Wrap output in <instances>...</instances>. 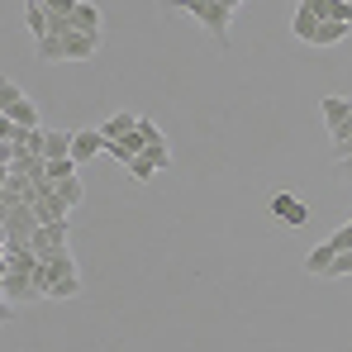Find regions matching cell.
I'll return each mask as SVG.
<instances>
[{"mask_svg": "<svg viewBox=\"0 0 352 352\" xmlns=\"http://www.w3.org/2000/svg\"><path fill=\"white\" fill-rule=\"evenodd\" d=\"M29 205H34V219H38V224H58V219H72V210H67V205L58 200V190H53V186H38V195H34Z\"/></svg>", "mask_w": 352, "mask_h": 352, "instance_id": "9", "label": "cell"}, {"mask_svg": "<svg viewBox=\"0 0 352 352\" xmlns=\"http://www.w3.org/2000/svg\"><path fill=\"white\" fill-rule=\"evenodd\" d=\"M67 19H72V29H81V34H105V14H100V5H91V0H76V10H72Z\"/></svg>", "mask_w": 352, "mask_h": 352, "instance_id": "10", "label": "cell"}, {"mask_svg": "<svg viewBox=\"0 0 352 352\" xmlns=\"http://www.w3.org/2000/svg\"><path fill=\"white\" fill-rule=\"evenodd\" d=\"M329 143H333V162H338V157H352V115L329 133Z\"/></svg>", "mask_w": 352, "mask_h": 352, "instance_id": "16", "label": "cell"}, {"mask_svg": "<svg viewBox=\"0 0 352 352\" xmlns=\"http://www.w3.org/2000/svg\"><path fill=\"white\" fill-rule=\"evenodd\" d=\"M129 176H133V181H138V186H143V181H153V162H148V157H143V153H138V157H133V162H129Z\"/></svg>", "mask_w": 352, "mask_h": 352, "instance_id": "22", "label": "cell"}, {"mask_svg": "<svg viewBox=\"0 0 352 352\" xmlns=\"http://www.w3.org/2000/svg\"><path fill=\"white\" fill-rule=\"evenodd\" d=\"M143 157L153 162V172H167V167H172V148H167V143H148Z\"/></svg>", "mask_w": 352, "mask_h": 352, "instance_id": "19", "label": "cell"}, {"mask_svg": "<svg viewBox=\"0 0 352 352\" xmlns=\"http://www.w3.org/2000/svg\"><path fill=\"white\" fill-rule=\"evenodd\" d=\"M243 0H162V10H186L200 29H210V38L219 48H229V19Z\"/></svg>", "mask_w": 352, "mask_h": 352, "instance_id": "2", "label": "cell"}, {"mask_svg": "<svg viewBox=\"0 0 352 352\" xmlns=\"http://www.w3.org/2000/svg\"><path fill=\"white\" fill-rule=\"evenodd\" d=\"M338 276H352V248H348V252H338V257L329 262V272H324L319 281H338Z\"/></svg>", "mask_w": 352, "mask_h": 352, "instance_id": "20", "label": "cell"}, {"mask_svg": "<svg viewBox=\"0 0 352 352\" xmlns=\"http://www.w3.org/2000/svg\"><path fill=\"white\" fill-rule=\"evenodd\" d=\"M267 210H272V219L276 224H286V229H300V224H309V205L291 195V190H276L272 200H267Z\"/></svg>", "mask_w": 352, "mask_h": 352, "instance_id": "5", "label": "cell"}, {"mask_svg": "<svg viewBox=\"0 0 352 352\" xmlns=\"http://www.w3.org/2000/svg\"><path fill=\"white\" fill-rule=\"evenodd\" d=\"M14 133H19V124H14V119H10V115H0V143H10Z\"/></svg>", "mask_w": 352, "mask_h": 352, "instance_id": "24", "label": "cell"}, {"mask_svg": "<svg viewBox=\"0 0 352 352\" xmlns=\"http://www.w3.org/2000/svg\"><path fill=\"white\" fill-rule=\"evenodd\" d=\"M319 115H324L329 133H333V129H338V124L352 115V100H348V96H324V100H319Z\"/></svg>", "mask_w": 352, "mask_h": 352, "instance_id": "12", "label": "cell"}, {"mask_svg": "<svg viewBox=\"0 0 352 352\" xmlns=\"http://www.w3.org/2000/svg\"><path fill=\"white\" fill-rule=\"evenodd\" d=\"M19 100H24V86H19V81H10V76H0V115H10Z\"/></svg>", "mask_w": 352, "mask_h": 352, "instance_id": "17", "label": "cell"}, {"mask_svg": "<svg viewBox=\"0 0 352 352\" xmlns=\"http://www.w3.org/2000/svg\"><path fill=\"white\" fill-rule=\"evenodd\" d=\"M291 34L309 48H338L343 38H352V24H338V19H314L309 5H295V19H291Z\"/></svg>", "mask_w": 352, "mask_h": 352, "instance_id": "4", "label": "cell"}, {"mask_svg": "<svg viewBox=\"0 0 352 352\" xmlns=\"http://www.w3.org/2000/svg\"><path fill=\"white\" fill-rule=\"evenodd\" d=\"M34 291H38V300H72V295H81V267H76L72 248L38 257V267H34Z\"/></svg>", "mask_w": 352, "mask_h": 352, "instance_id": "1", "label": "cell"}, {"mask_svg": "<svg viewBox=\"0 0 352 352\" xmlns=\"http://www.w3.org/2000/svg\"><path fill=\"white\" fill-rule=\"evenodd\" d=\"M10 119H14L19 129H38V105H34V100L24 96V100H19V105L10 110Z\"/></svg>", "mask_w": 352, "mask_h": 352, "instance_id": "18", "label": "cell"}, {"mask_svg": "<svg viewBox=\"0 0 352 352\" xmlns=\"http://www.w3.org/2000/svg\"><path fill=\"white\" fill-rule=\"evenodd\" d=\"M76 172H81V167H76L72 157H53V162H48V181H53V186H58L62 176H76Z\"/></svg>", "mask_w": 352, "mask_h": 352, "instance_id": "21", "label": "cell"}, {"mask_svg": "<svg viewBox=\"0 0 352 352\" xmlns=\"http://www.w3.org/2000/svg\"><path fill=\"white\" fill-rule=\"evenodd\" d=\"M43 157H72V129H43Z\"/></svg>", "mask_w": 352, "mask_h": 352, "instance_id": "13", "label": "cell"}, {"mask_svg": "<svg viewBox=\"0 0 352 352\" xmlns=\"http://www.w3.org/2000/svg\"><path fill=\"white\" fill-rule=\"evenodd\" d=\"M29 248H34L38 257L72 248V219H58V224H38V229H34V238H29Z\"/></svg>", "mask_w": 352, "mask_h": 352, "instance_id": "6", "label": "cell"}, {"mask_svg": "<svg viewBox=\"0 0 352 352\" xmlns=\"http://www.w3.org/2000/svg\"><path fill=\"white\" fill-rule=\"evenodd\" d=\"M5 181H10V162L0 157V190H5Z\"/></svg>", "mask_w": 352, "mask_h": 352, "instance_id": "27", "label": "cell"}, {"mask_svg": "<svg viewBox=\"0 0 352 352\" xmlns=\"http://www.w3.org/2000/svg\"><path fill=\"white\" fill-rule=\"evenodd\" d=\"M138 129V115H129V110H119V115H110L105 124H100V133L115 143V138H124V133H133Z\"/></svg>", "mask_w": 352, "mask_h": 352, "instance_id": "15", "label": "cell"}, {"mask_svg": "<svg viewBox=\"0 0 352 352\" xmlns=\"http://www.w3.org/2000/svg\"><path fill=\"white\" fill-rule=\"evenodd\" d=\"M333 176H338V181H352V157H338V162H333Z\"/></svg>", "mask_w": 352, "mask_h": 352, "instance_id": "25", "label": "cell"}, {"mask_svg": "<svg viewBox=\"0 0 352 352\" xmlns=\"http://www.w3.org/2000/svg\"><path fill=\"white\" fill-rule=\"evenodd\" d=\"M38 5H43L48 14H72V10H76V0H38Z\"/></svg>", "mask_w": 352, "mask_h": 352, "instance_id": "23", "label": "cell"}, {"mask_svg": "<svg viewBox=\"0 0 352 352\" xmlns=\"http://www.w3.org/2000/svg\"><path fill=\"white\" fill-rule=\"evenodd\" d=\"M105 143H110V138H105L100 129H76V133H72V162L86 172V162H91V157H100V153H105Z\"/></svg>", "mask_w": 352, "mask_h": 352, "instance_id": "7", "label": "cell"}, {"mask_svg": "<svg viewBox=\"0 0 352 352\" xmlns=\"http://www.w3.org/2000/svg\"><path fill=\"white\" fill-rule=\"evenodd\" d=\"M53 190H58V200L67 205V210H76V205L86 200V181H81V172H76V176H62Z\"/></svg>", "mask_w": 352, "mask_h": 352, "instance_id": "14", "label": "cell"}, {"mask_svg": "<svg viewBox=\"0 0 352 352\" xmlns=\"http://www.w3.org/2000/svg\"><path fill=\"white\" fill-rule=\"evenodd\" d=\"M24 29H29V38H34V48L48 38V10L38 5V0H24Z\"/></svg>", "mask_w": 352, "mask_h": 352, "instance_id": "11", "label": "cell"}, {"mask_svg": "<svg viewBox=\"0 0 352 352\" xmlns=\"http://www.w3.org/2000/svg\"><path fill=\"white\" fill-rule=\"evenodd\" d=\"M100 38H105V34H81V29H72V34L62 38V62H91L100 53Z\"/></svg>", "mask_w": 352, "mask_h": 352, "instance_id": "8", "label": "cell"}, {"mask_svg": "<svg viewBox=\"0 0 352 352\" xmlns=\"http://www.w3.org/2000/svg\"><path fill=\"white\" fill-rule=\"evenodd\" d=\"M10 319H14V305H10V300H0V329H5Z\"/></svg>", "mask_w": 352, "mask_h": 352, "instance_id": "26", "label": "cell"}, {"mask_svg": "<svg viewBox=\"0 0 352 352\" xmlns=\"http://www.w3.org/2000/svg\"><path fill=\"white\" fill-rule=\"evenodd\" d=\"M10 267H5V281H0V295L19 309V305H34L38 291H34V267H38V252L34 248H5Z\"/></svg>", "mask_w": 352, "mask_h": 352, "instance_id": "3", "label": "cell"}]
</instances>
